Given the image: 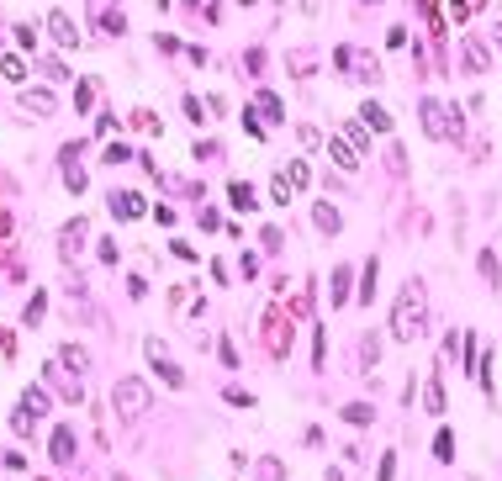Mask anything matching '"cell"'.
Returning a JSON list of instances; mask_svg holds the SVG:
<instances>
[{
    "label": "cell",
    "instance_id": "26",
    "mask_svg": "<svg viewBox=\"0 0 502 481\" xmlns=\"http://www.w3.org/2000/svg\"><path fill=\"white\" fill-rule=\"evenodd\" d=\"M344 138H349V143H354V148H365V143H371V127H365V122H344Z\"/></svg>",
    "mask_w": 502,
    "mask_h": 481
},
{
    "label": "cell",
    "instance_id": "6",
    "mask_svg": "<svg viewBox=\"0 0 502 481\" xmlns=\"http://www.w3.org/2000/svg\"><path fill=\"white\" fill-rule=\"evenodd\" d=\"M106 206H111V217H117V222H138V217L148 212L138 191H111V196H106Z\"/></svg>",
    "mask_w": 502,
    "mask_h": 481
},
{
    "label": "cell",
    "instance_id": "23",
    "mask_svg": "<svg viewBox=\"0 0 502 481\" xmlns=\"http://www.w3.org/2000/svg\"><path fill=\"white\" fill-rule=\"evenodd\" d=\"M291 191H296V185L286 180V169H280L275 180H270V196H275V206H291Z\"/></svg>",
    "mask_w": 502,
    "mask_h": 481
},
{
    "label": "cell",
    "instance_id": "24",
    "mask_svg": "<svg viewBox=\"0 0 502 481\" xmlns=\"http://www.w3.org/2000/svg\"><path fill=\"white\" fill-rule=\"evenodd\" d=\"M476 6H481V0H450V22H454V27H466Z\"/></svg>",
    "mask_w": 502,
    "mask_h": 481
},
{
    "label": "cell",
    "instance_id": "21",
    "mask_svg": "<svg viewBox=\"0 0 502 481\" xmlns=\"http://www.w3.org/2000/svg\"><path fill=\"white\" fill-rule=\"evenodd\" d=\"M433 455H439L444 466L454 460V433H450V429H439V433H433Z\"/></svg>",
    "mask_w": 502,
    "mask_h": 481
},
{
    "label": "cell",
    "instance_id": "27",
    "mask_svg": "<svg viewBox=\"0 0 502 481\" xmlns=\"http://www.w3.org/2000/svg\"><path fill=\"white\" fill-rule=\"evenodd\" d=\"M286 180L296 185V191H301V185L312 180V169H307V159H291V164H286Z\"/></svg>",
    "mask_w": 502,
    "mask_h": 481
},
{
    "label": "cell",
    "instance_id": "9",
    "mask_svg": "<svg viewBox=\"0 0 502 481\" xmlns=\"http://www.w3.org/2000/svg\"><path fill=\"white\" fill-rule=\"evenodd\" d=\"M359 122H365L371 133H392V111H386L381 101H365V106H359Z\"/></svg>",
    "mask_w": 502,
    "mask_h": 481
},
{
    "label": "cell",
    "instance_id": "11",
    "mask_svg": "<svg viewBox=\"0 0 502 481\" xmlns=\"http://www.w3.org/2000/svg\"><path fill=\"white\" fill-rule=\"evenodd\" d=\"M460 53H466V69L471 74H481L492 64V53H487V43H481V37H466V43H460Z\"/></svg>",
    "mask_w": 502,
    "mask_h": 481
},
{
    "label": "cell",
    "instance_id": "46",
    "mask_svg": "<svg viewBox=\"0 0 502 481\" xmlns=\"http://www.w3.org/2000/svg\"><path fill=\"white\" fill-rule=\"evenodd\" d=\"M323 481H344V471H338V466H328V476Z\"/></svg>",
    "mask_w": 502,
    "mask_h": 481
},
{
    "label": "cell",
    "instance_id": "8",
    "mask_svg": "<svg viewBox=\"0 0 502 481\" xmlns=\"http://www.w3.org/2000/svg\"><path fill=\"white\" fill-rule=\"evenodd\" d=\"M53 360H59L64 371H74V375H85V371H90V354H85V349L74 344V338H64V344H59V354H53Z\"/></svg>",
    "mask_w": 502,
    "mask_h": 481
},
{
    "label": "cell",
    "instance_id": "2",
    "mask_svg": "<svg viewBox=\"0 0 502 481\" xmlns=\"http://www.w3.org/2000/svg\"><path fill=\"white\" fill-rule=\"evenodd\" d=\"M392 333L402 338V344H413V338L423 333V296H418L413 280L402 286V296H396V307H392Z\"/></svg>",
    "mask_w": 502,
    "mask_h": 481
},
{
    "label": "cell",
    "instance_id": "13",
    "mask_svg": "<svg viewBox=\"0 0 502 481\" xmlns=\"http://www.w3.org/2000/svg\"><path fill=\"white\" fill-rule=\"evenodd\" d=\"M22 106L37 111V117H53V106H59V101H53L48 90H22Z\"/></svg>",
    "mask_w": 502,
    "mask_h": 481
},
{
    "label": "cell",
    "instance_id": "15",
    "mask_svg": "<svg viewBox=\"0 0 502 481\" xmlns=\"http://www.w3.org/2000/svg\"><path fill=\"white\" fill-rule=\"evenodd\" d=\"M312 222H317L323 233H338V228H344V217H338V206H328V201H317V212H312Z\"/></svg>",
    "mask_w": 502,
    "mask_h": 481
},
{
    "label": "cell",
    "instance_id": "28",
    "mask_svg": "<svg viewBox=\"0 0 502 481\" xmlns=\"http://www.w3.org/2000/svg\"><path fill=\"white\" fill-rule=\"evenodd\" d=\"M259 111H264L270 122H286V106H280V101L270 96V90H259Z\"/></svg>",
    "mask_w": 502,
    "mask_h": 481
},
{
    "label": "cell",
    "instance_id": "48",
    "mask_svg": "<svg viewBox=\"0 0 502 481\" xmlns=\"http://www.w3.org/2000/svg\"><path fill=\"white\" fill-rule=\"evenodd\" d=\"M365 6H375V0H365Z\"/></svg>",
    "mask_w": 502,
    "mask_h": 481
},
{
    "label": "cell",
    "instance_id": "14",
    "mask_svg": "<svg viewBox=\"0 0 502 481\" xmlns=\"http://www.w3.org/2000/svg\"><path fill=\"white\" fill-rule=\"evenodd\" d=\"M227 201L238 206V212H254V206H259V196H254V185H243V180H233V185H227Z\"/></svg>",
    "mask_w": 502,
    "mask_h": 481
},
{
    "label": "cell",
    "instance_id": "37",
    "mask_svg": "<svg viewBox=\"0 0 502 481\" xmlns=\"http://www.w3.org/2000/svg\"><path fill=\"white\" fill-rule=\"evenodd\" d=\"M64 185H69V191L80 196V191H85V185H90V180H85V169H74V164H69V169H64Z\"/></svg>",
    "mask_w": 502,
    "mask_h": 481
},
{
    "label": "cell",
    "instance_id": "35",
    "mask_svg": "<svg viewBox=\"0 0 502 481\" xmlns=\"http://www.w3.org/2000/svg\"><path fill=\"white\" fill-rule=\"evenodd\" d=\"M259 481H286V466L280 460H259Z\"/></svg>",
    "mask_w": 502,
    "mask_h": 481
},
{
    "label": "cell",
    "instance_id": "4",
    "mask_svg": "<svg viewBox=\"0 0 502 481\" xmlns=\"http://www.w3.org/2000/svg\"><path fill=\"white\" fill-rule=\"evenodd\" d=\"M43 381H48L53 392H59V397H69V402H85V386H80V375H74V371H64L59 360H48V365H43Z\"/></svg>",
    "mask_w": 502,
    "mask_h": 481
},
{
    "label": "cell",
    "instance_id": "47",
    "mask_svg": "<svg viewBox=\"0 0 502 481\" xmlns=\"http://www.w3.org/2000/svg\"><path fill=\"white\" fill-rule=\"evenodd\" d=\"M492 43H497V48H502V22H497V32H492Z\"/></svg>",
    "mask_w": 502,
    "mask_h": 481
},
{
    "label": "cell",
    "instance_id": "31",
    "mask_svg": "<svg viewBox=\"0 0 502 481\" xmlns=\"http://www.w3.org/2000/svg\"><path fill=\"white\" fill-rule=\"evenodd\" d=\"M423 402H429V412H444V386H439V371H433V381H429V397H423Z\"/></svg>",
    "mask_w": 502,
    "mask_h": 481
},
{
    "label": "cell",
    "instance_id": "29",
    "mask_svg": "<svg viewBox=\"0 0 502 481\" xmlns=\"http://www.w3.org/2000/svg\"><path fill=\"white\" fill-rule=\"evenodd\" d=\"M101 32L122 37V32H127V16H122V11H101Z\"/></svg>",
    "mask_w": 502,
    "mask_h": 481
},
{
    "label": "cell",
    "instance_id": "45",
    "mask_svg": "<svg viewBox=\"0 0 502 481\" xmlns=\"http://www.w3.org/2000/svg\"><path fill=\"white\" fill-rule=\"evenodd\" d=\"M0 354H16V338H11V328H0Z\"/></svg>",
    "mask_w": 502,
    "mask_h": 481
},
{
    "label": "cell",
    "instance_id": "38",
    "mask_svg": "<svg viewBox=\"0 0 502 481\" xmlns=\"http://www.w3.org/2000/svg\"><path fill=\"white\" fill-rule=\"evenodd\" d=\"M392 476H396V455L386 450V455H381V471H375V481H392Z\"/></svg>",
    "mask_w": 502,
    "mask_h": 481
},
{
    "label": "cell",
    "instance_id": "12",
    "mask_svg": "<svg viewBox=\"0 0 502 481\" xmlns=\"http://www.w3.org/2000/svg\"><path fill=\"white\" fill-rule=\"evenodd\" d=\"M328 154H334L338 169H354V164H359V154H354V143H349V138H328Z\"/></svg>",
    "mask_w": 502,
    "mask_h": 481
},
{
    "label": "cell",
    "instance_id": "44",
    "mask_svg": "<svg viewBox=\"0 0 502 481\" xmlns=\"http://www.w3.org/2000/svg\"><path fill=\"white\" fill-rule=\"evenodd\" d=\"M185 111H191V122H206V106L196 96H185Z\"/></svg>",
    "mask_w": 502,
    "mask_h": 481
},
{
    "label": "cell",
    "instance_id": "20",
    "mask_svg": "<svg viewBox=\"0 0 502 481\" xmlns=\"http://www.w3.org/2000/svg\"><path fill=\"white\" fill-rule=\"evenodd\" d=\"M476 265H481V275H487L492 286H497V280H502V265H497V249H481V259H476Z\"/></svg>",
    "mask_w": 502,
    "mask_h": 481
},
{
    "label": "cell",
    "instance_id": "16",
    "mask_svg": "<svg viewBox=\"0 0 502 481\" xmlns=\"http://www.w3.org/2000/svg\"><path fill=\"white\" fill-rule=\"evenodd\" d=\"M22 408L32 412V418H43V412H48V392H43V386H27V392H22Z\"/></svg>",
    "mask_w": 502,
    "mask_h": 481
},
{
    "label": "cell",
    "instance_id": "1",
    "mask_svg": "<svg viewBox=\"0 0 502 481\" xmlns=\"http://www.w3.org/2000/svg\"><path fill=\"white\" fill-rule=\"evenodd\" d=\"M111 408H117V423H138L148 408H154V386L143 375H122L111 386Z\"/></svg>",
    "mask_w": 502,
    "mask_h": 481
},
{
    "label": "cell",
    "instance_id": "30",
    "mask_svg": "<svg viewBox=\"0 0 502 481\" xmlns=\"http://www.w3.org/2000/svg\"><path fill=\"white\" fill-rule=\"evenodd\" d=\"M11 433H16V439H27V433H32V412H27V408L11 412Z\"/></svg>",
    "mask_w": 502,
    "mask_h": 481
},
{
    "label": "cell",
    "instance_id": "3",
    "mask_svg": "<svg viewBox=\"0 0 502 481\" xmlns=\"http://www.w3.org/2000/svg\"><path fill=\"white\" fill-rule=\"evenodd\" d=\"M143 354H148V360H154V371H159V381H164V386H175V392H180V386H185V371H180L175 360H169L164 338H143Z\"/></svg>",
    "mask_w": 502,
    "mask_h": 481
},
{
    "label": "cell",
    "instance_id": "41",
    "mask_svg": "<svg viewBox=\"0 0 502 481\" xmlns=\"http://www.w3.org/2000/svg\"><path fill=\"white\" fill-rule=\"evenodd\" d=\"M386 48H407V27H392V32H386Z\"/></svg>",
    "mask_w": 502,
    "mask_h": 481
},
{
    "label": "cell",
    "instance_id": "32",
    "mask_svg": "<svg viewBox=\"0 0 502 481\" xmlns=\"http://www.w3.org/2000/svg\"><path fill=\"white\" fill-rule=\"evenodd\" d=\"M222 397L233 402V408H254V392H243V386H222Z\"/></svg>",
    "mask_w": 502,
    "mask_h": 481
},
{
    "label": "cell",
    "instance_id": "10",
    "mask_svg": "<svg viewBox=\"0 0 502 481\" xmlns=\"http://www.w3.org/2000/svg\"><path fill=\"white\" fill-rule=\"evenodd\" d=\"M338 418H344L349 429H371V423H375V408H371V402H344V408H338Z\"/></svg>",
    "mask_w": 502,
    "mask_h": 481
},
{
    "label": "cell",
    "instance_id": "34",
    "mask_svg": "<svg viewBox=\"0 0 502 481\" xmlns=\"http://www.w3.org/2000/svg\"><path fill=\"white\" fill-rule=\"evenodd\" d=\"M96 259H101V265H117V259H122V249H117L111 238H101V243H96Z\"/></svg>",
    "mask_w": 502,
    "mask_h": 481
},
{
    "label": "cell",
    "instance_id": "40",
    "mask_svg": "<svg viewBox=\"0 0 502 481\" xmlns=\"http://www.w3.org/2000/svg\"><path fill=\"white\" fill-rule=\"evenodd\" d=\"M222 365H227V371L238 365V344H233V338H222Z\"/></svg>",
    "mask_w": 502,
    "mask_h": 481
},
{
    "label": "cell",
    "instance_id": "5",
    "mask_svg": "<svg viewBox=\"0 0 502 481\" xmlns=\"http://www.w3.org/2000/svg\"><path fill=\"white\" fill-rule=\"evenodd\" d=\"M48 37H53V48H64V53L85 48L80 32H74V22H69V11H48Z\"/></svg>",
    "mask_w": 502,
    "mask_h": 481
},
{
    "label": "cell",
    "instance_id": "18",
    "mask_svg": "<svg viewBox=\"0 0 502 481\" xmlns=\"http://www.w3.org/2000/svg\"><path fill=\"white\" fill-rule=\"evenodd\" d=\"M43 313H48V301H43V291H32V301L22 307V323H27V328H37V323H43Z\"/></svg>",
    "mask_w": 502,
    "mask_h": 481
},
{
    "label": "cell",
    "instance_id": "33",
    "mask_svg": "<svg viewBox=\"0 0 502 481\" xmlns=\"http://www.w3.org/2000/svg\"><path fill=\"white\" fill-rule=\"evenodd\" d=\"M16 48H27V53H32V48H37V27H27V22H16Z\"/></svg>",
    "mask_w": 502,
    "mask_h": 481
},
{
    "label": "cell",
    "instance_id": "39",
    "mask_svg": "<svg viewBox=\"0 0 502 481\" xmlns=\"http://www.w3.org/2000/svg\"><path fill=\"white\" fill-rule=\"evenodd\" d=\"M122 159H132L127 143H106V164H122Z\"/></svg>",
    "mask_w": 502,
    "mask_h": 481
},
{
    "label": "cell",
    "instance_id": "22",
    "mask_svg": "<svg viewBox=\"0 0 502 481\" xmlns=\"http://www.w3.org/2000/svg\"><path fill=\"white\" fill-rule=\"evenodd\" d=\"M0 74H6L11 85H22V80H27V64L16 59V53H6V59H0Z\"/></svg>",
    "mask_w": 502,
    "mask_h": 481
},
{
    "label": "cell",
    "instance_id": "7",
    "mask_svg": "<svg viewBox=\"0 0 502 481\" xmlns=\"http://www.w3.org/2000/svg\"><path fill=\"white\" fill-rule=\"evenodd\" d=\"M53 466H74V423H53Z\"/></svg>",
    "mask_w": 502,
    "mask_h": 481
},
{
    "label": "cell",
    "instance_id": "19",
    "mask_svg": "<svg viewBox=\"0 0 502 481\" xmlns=\"http://www.w3.org/2000/svg\"><path fill=\"white\" fill-rule=\"evenodd\" d=\"M338 301H349V265L334 270V296H328V307H338Z\"/></svg>",
    "mask_w": 502,
    "mask_h": 481
},
{
    "label": "cell",
    "instance_id": "17",
    "mask_svg": "<svg viewBox=\"0 0 502 481\" xmlns=\"http://www.w3.org/2000/svg\"><path fill=\"white\" fill-rule=\"evenodd\" d=\"M375 275H381V265L371 259V265H365V275H359V307H371V301H375Z\"/></svg>",
    "mask_w": 502,
    "mask_h": 481
},
{
    "label": "cell",
    "instance_id": "25",
    "mask_svg": "<svg viewBox=\"0 0 502 481\" xmlns=\"http://www.w3.org/2000/svg\"><path fill=\"white\" fill-rule=\"evenodd\" d=\"M96 85H101V80H80V90H74V106H80V111L96 106Z\"/></svg>",
    "mask_w": 502,
    "mask_h": 481
},
{
    "label": "cell",
    "instance_id": "36",
    "mask_svg": "<svg viewBox=\"0 0 502 481\" xmlns=\"http://www.w3.org/2000/svg\"><path fill=\"white\" fill-rule=\"evenodd\" d=\"M169 254H175V259H185V265H196V259H201V254H196L185 238H175V243H169Z\"/></svg>",
    "mask_w": 502,
    "mask_h": 481
},
{
    "label": "cell",
    "instance_id": "43",
    "mask_svg": "<svg viewBox=\"0 0 502 481\" xmlns=\"http://www.w3.org/2000/svg\"><path fill=\"white\" fill-rule=\"evenodd\" d=\"M243 127H249V138H264V127H259V117H254L249 106H243Z\"/></svg>",
    "mask_w": 502,
    "mask_h": 481
},
{
    "label": "cell",
    "instance_id": "42",
    "mask_svg": "<svg viewBox=\"0 0 502 481\" xmlns=\"http://www.w3.org/2000/svg\"><path fill=\"white\" fill-rule=\"evenodd\" d=\"M296 138H301L307 148H317V143H323V133H317V127H296Z\"/></svg>",
    "mask_w": 502,
    "mask_h": 481
}]
</instances>
